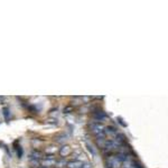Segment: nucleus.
Masks as SVG:
<instances>
[{"mask_svg": "<svg viewBox=\"0 0 168 168\" xmlns=\"http://www.w3.org/2000/svg\"><path fill=\"white\" fill-rule=\"evenodd\" d=\"M120 166H121V164L116 159L114 154L106 157V160H105V167L106 168H120Z\"/></svg>", "mask_w": 168, "mask_h": 168, "instance_id": "1", "label": "nucleus"}, {"mask_svg": "<svg viewBox=\"0 0 168 168\" xmlns=\"http://www.w3.org/2000/svg\"><path fill=\"white\" fill-rule=\"evenodd\" d=\"M92 118L95 120V122H101L106 119V113L102 110H93L92 111Z\"/></svg>", "mask_w": 168, "mask_h": 168, "instance_id": "2", "label": "nucleus"}, {"mask_svg": "<svg viewBox=\"0 0 168 168\" xmlns=\"http://www.w3.org/2000/svg\"><path fill=\"white\" fill-rule=\"evenodd\" d=\"M90 129H91V132L94 134H98L100 132H103L104 130V126L101 123V122H92L90 123Z\"/></svg>", "mask_w": 168, "mask_h": 168, "instance_id": "3", "label": "nucleus"}, {"mask_svg": "<svg viewBox=\"0 0 168 168\" xmlns=\"http://www.w3.org/2000/svg\"><path fill=\"white\" fill-rule=\"evenodd\" d=\"M103 132L105 134L106 137H110L111 139H113L114 137L117 136V134L119 132V131H118V129L114 126H106V127H104Z\"/></svg>", "mask_w": 168, "mask_h": 168, "instance_id": "4", "label": "nucleus"}, {"mask_svg": "<svg viewBox=\"0 0 168 168\" xmlns=\"http://www.w3.org/2000/svg\"><path fill=\"white\" fill-rule=\"evenodd\" d=\"M114 140L117 141L120 146H122V145H126V143H128V138L126 137V134H121V132H118L117 136L114 137Z\"/></svg>", "mask_w": 168, "mask_h": 168, "instance_id": "5", "label": "nucleus"}, {"mask_svg": "<svg viewBox=\"0 0 168 168\" xmlns=\"http://www.w3.org/2000/svg\"><path fill=\"white\" fill-rule=\"evenodd\" d=\"M84 163L81 161V160H72V161H68L66 164L67 168H82L83 167Z\"/></svg>", "mask_w": 168, "mask_h": 168, "instance_id": "6", "label": "nucleus"}, {"mask_svg": "<svg viewBox=\"0 0 168 168\" xmlns=\"http://www.w3.org/2000/svg\"><path fill=\"white\" fill-rule=\"evenodd\" d=\"M42 157H43V154L40 151L36 150V149H34V150L30 151V155H29L30 160H39Z\"/></svg>", "mask_w": 168, "mask_h": 168, "instance_id": "7", "label": "nucleus"}, {"mask_svg": "<svg viewBox=\"0 0 168 168\" xmlns=\"http://www.w3.org/2000/svg\"><path fill=\"white\" fill-rule=\"evenodd\" d=\"M71 154V147L70 146H63V147L59 149V155L62 157H65V156H68Z\"/></svg>", "mask_w": 168, "mask_h": 168, "instance_id": "8", "label": "nucleus"}, {"mask_svg": "<svg viewBox=\"0 0 168 168\" xmlns=\"http://www.w3.org/2000/svg\"><path fill=\"white\" fill-rule=\"evenodd\" d=\"M55 164H56V160L55 159H47V158H44V159L42 160V166H44V167L50 168Z\"/></svg>", "mask_w": 168, "mask_h": 168, "instance_id": "9", "label": "nucleus"}, {"mask_svg": "<svg viewBox=\"0 0 168 168\" xmlns=\"http://www.w3.org/2000/svg\"><path fill=\"white\" fill-rule=\"evenodd\" d=\"M14 147H15V150L17 152V157L20 159L21 157H22V148H21L20 145H18V140H16L15 142H14Z\"/></svg>", "mask_w": 168, "mask_h": 168, "instance_id": "10", "label": "nucleus"}, {"mask_svg": "<svg viewBox=\"0 0 168 168\" xmlns=\"http://www.w3.org/2000/svg\"><path fill=\"white\" fill-rule=\"evenodd\" d=\"M2 116H4V120L8 122L10 120V117H11V112H10V109L8 106H4L2 108Z\"/></svg>", "mask_w": 168, "mask_h": 168, "instance_id": "11", "label": "nucleus"}, {"mask_svg": "<svg viewBox=\"0 0 168 168\" xmlns=\"http://www.w3.org/2000/svg\"><path fill=\"white\" fill-rule=\"evenodd\" d=\"M66 134H58V136H56L55 137V141L56 142H64L65 140H66Z\"/></svg>", "mask_w": 168, "mask_h": 168, "instance_id": "12", "label": "nucleus"}, {"mask_svg": "<svg viewBox=\"0 0 168 168\" xmlns=\"http://www.w3.org/2000/svg\"><path fill=\"white\" fill-rule=\"evenodd\" d=\"M47 155H54L55 152L57 151V147H55V146H50V147H48V149H47Z\"/></svg>", "mask_w": 168, "mask_h": 168, "instance_id": "13", "label": "nucleus"}, {"mask_svg": "<svg viewBox=\"0 0 168 168\" xmlns=\"http://www.w3.org/2000/svg\"><path fill=\"white\" fill-rule=\"evenodd\" d=\"M72 112H74V108L72 106V105H67L64 108V113H72Z\"/></svg>", "mask_w": 168, "mask_h": 168, "instance_id": "14", "label": "nucleus"}, {"mask_svg": "<svg viewBox=\"0 0 168 168\" xmlns=\"http://www.w3.org/2000/svg\"><path fill=\"white\" fill-rule=\"evenodd\" d=\"M117 120H118V122H119V123H120V124H121L122 127H124V128H126V127L128 126V124H127L126 122H124V120H123V119H122L121 117H118V118H117Z\"/></svg>", "mask_w": 168, "mask_h": 168, "instance_id": "15", "label": "nucleus"}, {"mask_svg": "<svg viewBox=\"0 0 168 168\" xmlns=\"http://www.w3.org/2000/svg\"><path fill=\"white\" fill-rule=\"evenodd\" d=\"M66 164H67V161L65 159L61 160V161H56V165H57L58 167H63V166H66Z\"/></svg>", "mask_w": 168, "mask_h": 168, "instance_id": "16", "label": "nucleus"}, {"mask_svg": "<svg viewBox=\"0 0 168 168\" xmlns=\"http://www.w3.org/2000/svg\"><path fill=\"white\" fill-rule=\"evenodd\" d=\"M86 147H88V151L92 154L93 156H95V151H94V149H93V147L90 145V143H86Z\"/></svg>", "mask_w": 168, "mask_h": 168, "instance_id": "17", "label": "nucleus"}, {"mask_svg": "<svg viewBox=\"0 0 168 168\" xmlns=\"http://www.w3.org/2000/svg\"><path fill=\"white\" fill-rule=\"evenodd\" d=\"M82 168H92V166H91V164H90V163H85Z\"/></svg>", "mask_w": 168, "mask_h": 168, "instance_id": "18", "label": "nucleus"}, {"mask_svg": "<svg viewBox=\"0 0 168 168\" xmlns=\"http://www.w3.org/2000/svg\"><path fill=\"white\" fill-rule=\"evenodd\" d=\"M37 168H47V167H44V166H40V167H37Z\"/></svg>", "mask_w": 168, "mask_h": 168, "instance_id": "19", "label": "nucleus"}]
</instances>
